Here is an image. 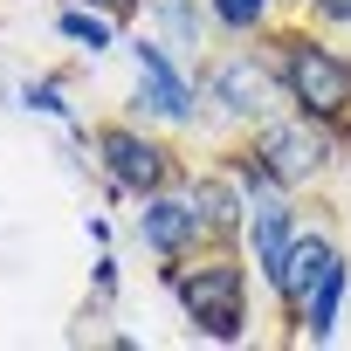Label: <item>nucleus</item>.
Masks as SVG:
<instances>
[{
    "label": "nucleus",
    "mask_w": 351,
    "mask_h": 351,
    "mask_svg": "<svg viewBox=\"0 0 351 351\" xmlns=\"http://www.w3.org/2000/svg\"><path fill=\"white\" fill-rule=\"evenodd\" d=\"M172 289H180V303L200 317V330H214V337H234V330H241V269H234V262L180 269Z\"/></svg>",
    "instance_id": "obj_2"
},
{
    "label": "nucleus",
    "mask_w": 351,
    "mask_h": 351,
    "mask_svg": "<svg viewBox=\"0 0 351 351\" xmlns=\"http://www.w3.org/2000/svg\"><path fill=\"white\" fill-rule=\"evenodd\" d=\"M324 14L330 21H351V0H324Z\"/></svg>",
    "instance_id": "obj_14"
},
{
    "label": "nucleus",
    "mask_w": 351,
    "mask_h": 351,
    "mask_svg": "<svg viewBox=\"0 0 351 351\" xmlns=\"http://www.w3.org/2000/svg\"><path fill=\"white\" fill-rule=\"evenodd\" d=\"M200 207H207V221H214V228H228V221H234V207H228V193H221V186H200Z\"/></svg>",
    "instance_id": "obj_13"
},
{
    "label": "nucleus",
    "mask_w": 351,
    "mask_h": 351,
    "mask_svg": "<svg viewBox=\"0 0 351 351\" xmlns=\"http://www.w3.org/2000/svg\"><path fill=\"white\" fill-rule=\"evenodd\" d=\"M337 289H344V269H330L317 289H310V303H303V324L310 330H330V310H337Z\"/></svg>",
    "instance_id": "obj_10"
},
{
    "label": "nucleus",
    "mask_w": 351,
    "mask_h": 351,
    "mask_svg": "<svg viewBox=\"0 0 351 351\" xmlns=\"http://www.w3.org/2000/svg\"><path fill=\"white\" fill-rule=\"evenodd\" d=\"M289 90L310 117L324 124H351V62L330 56V49H289Z\"/></svg>",
    "instance_id": "obj_1"
},
{
    "label": "nucleus",
    "mask_w": 351,
    "mask_h": 351,
    "mask_svg": "<svg viewBox=\"0 0 351 351\" xmlns=\"http://www.w3.org/2000/svg\"><path fill=\"white\" fill-rule=\"evenodd\" d=\"M104 158H110V172H117V186H158L165 180V152L158 145H145V138H131V131H104Z\"/></svg>",
    "instance_id": "obj_4"
},
{
    "label": "nucleus",
    "mask_w": 351,
    "mask_h": 351,
    "mask_svg": "<svg viewBox=\"0 0 351 351\" xmlns=\"http://www.w3.org/2000/svg\"><path fill=\"white\" fill-rule=\"evenodd\" d=\"M193 234H200V214H193V207H180V200H152V207H145V241H152V248L172 255V248H186Z\"/></svg>",
    "instance_id": "obj_7"
},
{
    "label": "nucleus",
    "mask_w": 351,
    "mask_h": 351,
    "mask_svg": "<svg viewBox=\"0 0 351 351\" xmlns=\"http://www.w3.org/2000/svg\"><path fill=\"white\" fill-rule=\"evenodd\" d=\"M330 269H337L330 241H296V248H282V262H276V289H282L289 303H310V289H317Z\"/></svg>",
    "instance_id": "obj_5"
},
{
    "label": "nucleus",
    "mask_w": 351,
    "mask_h": 351,
    "mask_svg": "<svg viewBox=\"0 0 351 351\" xmlns=\"http://www.w3.org/2000/svg\"><path fill=\"white\" fill-rule=\"evenodd\" d=\"M62 35H69V42H90V49H104V42H110V28H104L97 14H83V8H69V14H62Z\"/></svg>",
    "instance_id": "obj_11"
},
{
    "label": "nucleus",
    "mask_w": 351,
    "mask_h": 351,
    "mask_svg": "<svg viewBox=\"0 0 351 351\" xmlns=\"http://www.w3.org/2000/svg\"><path fill=\"white\" fill-rule=\"evenodd\" d=\"M138 97H145L158 117H172V124L193 110V104H186V83L165 69V56H158V49H138Z\"/></svg>",
    "instance_id": "obj_6"
},
{
    "label": "nucleus",
    "mask_w": 351,
    "mask_h": 351,
    "mask_svg": "<svg viewBox=\"0 0 351 351\" xmlns=\"http://www.w3.org/2000/svg\"><path fill=\"white\" fill-rule=\"evenodd\" d=\"M214 90H221L228 110H255V104H262V69H255V62H228V69L214 76Z\"/></svg>",
    "instance_id": "obj_8"
},
{
    "label": "nucleus",
    "mask_w": 351,
    "mask_h": 351,
    "mask_svg": "<svg viewBox=\"0 0 351 351\" xmlns=\"http://www.w3.org/2000/svg\"><path fill=\"white\" fill-rule=\"evenodd\" d=\"M255 248H262L269 269L282 262V248H289V214L282 207H255Z\"/></svg>",
    "instance_id": "obj_9"
},
{
    "label": "nucleus",
    "mask_w": 351,
    "mask_h": 351,
    "mask_svg": "<svg viewBox=\"0 0 351 351\" xmlns=\"http://www.w3.org/2000/svg\"><path fill=\"white\" fill-rule=\"evenodd\" d=\"M262 8H269V0H214V14H221L228 28H248V21H255Z\"/></svg>",
    "instance_id": "obj_12"
},
{
    "label": "nucleus",
    "mask_w": 351,
    "mask_h": 351,
    "mask_svg": "<svg viewBox=\"0 0 351 351\" xmlns=\"http://www.w3.org/2000/svg\"><path fill=\"white\" fill-rule=\"evenodd\" d=\"M262 165H269V180H310L324 165V145L303 124H269L262 131Z\"/></svg>",
    "instance_id": "obj_3"
}]
</instances>
